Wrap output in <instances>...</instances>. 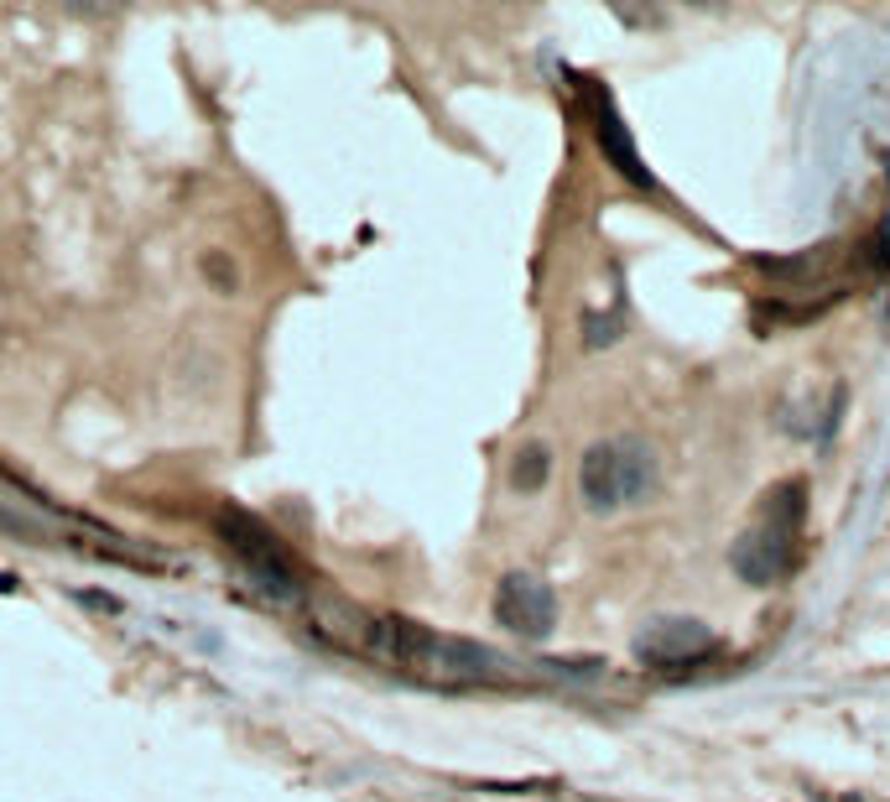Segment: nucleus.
<instances>
[{
	"instance_id": "obj_8",
	"label": "nucleus",
	"mask_w": 890,
	"mask_h": 802,
	"mask_svg": "<svg viewBox=\"0 0 890 802\" xmlns=\"http://www.w3.org/2000/svg\"><path fill=\"white\" fill-rule=\"evenodd\" d=\"M547 480H553V448H547V443H521L515 459H511V490L536 495Z\"/></svg>"
},
{
	"instance_id": "obj_5",
	"label": "nucleus",
	"mask_w": 890,
	"mask_h": 802,
	"mask_svg": "<svg viewBox=\"0 0 890 802\" xmlns=\"http://www.w3.org/2000/svg\"><path fill=\"white\" fill-rule=\"evenodd\" d=\"M631 651L646 667H656V672H677V667H692V662H703V657H713L719 651V636H713V625L692 621V615H661V621H646L635 631Z\"/></svg>"
},
{
	"instance_id": "obj_4",
	"label": "nucleus",
	"mask_w": 890,
	"mask_h": 802,
	"mask_svg": "<svg viewBox=\"0 0 890 802\" xmlns=\"http://www.w3.org/2000/svg\"><path fill=\"white\" fill-rule=\"evenodd\" d=\"M214 526H219V537H224V547L240 558V568H245V579H251V589H256L260 600L281 604V610H297L302 604V573H297V562L287 558V547L256 516L224 505L214 516Z\"/></svg>"
},
{
	"instance_id": "obj_9",
	"label": "nucleus",
	"mask_w": 890,
	"mask_h": 802,
	"mask_svg": "<svg viewBox=\"0 0 890 802\" xmlns=\"http://www.w3.org/2000/svg\"><path fill=\"white\" fill-rule=\"evenodd\" d=\"M203 271H214L219 287H224V292H235V271H230V261H224V256H203Z\"/></svg>"
},
{
	"instance_id": "obj_6",
	"label": "nucleus",
	"mask_w": 890,
	"mask_h": 802,
	"mask_svg": "<svg viewBox=\"0 0 890 802\" xmlns=\"http://www.w3.org/2000/svg\"><path fill=\"white\" fill-rule=\"evenodd\" d=\"M494 621L521 642H547L557 625V594L536 573H505L494 583Z\"/></svg>"
},
{
	"instance_id": "obj_1",
	"label": "nucleus",
	"mask_w": 890,
	"mask_h": 802,
	"mask_svg": "<svg viewBox=\"0 0 890 802\" xmlns=\"http://www.w3.org/2000/svg\"><path fill=\"white\" fill-rule=\"evenodd\" d=\"M344 646H359L365 657L376 662H391L412 678L427 682H500L511 678V662L490 651L479 642H464V636H443V631H427V625L396 621V615H355V625L338 636Z\"/></svg>"
},
{
	"instance_id": "obj_2",
	"label": "nucleus",
	"mask_w": 890,
	"mask_h": 802,
	"mask_svg": "<svg viewBox=\"0 0 890 802\" xmlns=\"http://www.w3.org/2000/svg\"><path fill=\"white\" fill-rule=\"evenodd\" d=\"M802 516H808V484L781 480L760 495L755 522L734 537L730 568L755 589H771L797 568V547H802Z\"/></svg>"
},
{
	"instance_id": "obj_3",
	"label": "nucleus",
	"mask_w": 890,
	"mask_h": 802,
	"mask_svg": "<svg viewBox=\"0 0 890 802\" xmlns=\"http://www.w3.org/2000/svg\"><path fill=\"white\" fill-rule=\"evenodd\" d=\"M661 490V459L646 438H599L578 459V501L589 516H620Z\"/></svg>"
},
{
	"instance_id": "obj_7",
	"label": "nucleus",
	"mask_w": 890,
	"mask_h": 802,
	"mask_svg": "<svg viewBox=\"0 0 890 802\" xmlns=\"http://www.w3.org/2000/svg\"><path fill=\"white\" fill-rule=\"evenodd\" d=\"M589 104H593V136H599V152H604V161H610V167L631 182V188H646V193H656V172L646 167V157L635 152L631 125L620 121L610 89H589Z\"/></svg>"
}]
</instances>
